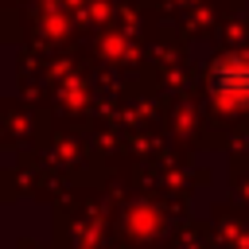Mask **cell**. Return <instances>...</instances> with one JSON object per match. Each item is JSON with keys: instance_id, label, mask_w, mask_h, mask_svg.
I'll return each instance as SVG.
<instances>
[{"instance_id": "obj_1", "label": "cell", "mask_w": 249, "mask_h": 249, "mask_svg": "<svg viewBox=\"0 0 249 249\" xmlns=\"http://www.w3.org/2000/svg\"><path fill=\"white\" fill-rule=\"evenodd\" d=\"M214 93L222 101H249V62L226 58L214 66Z\"/></svg>"}]
</instances>
